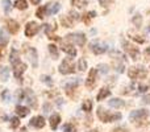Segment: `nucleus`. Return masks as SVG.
<instances>
[{"instance_id": "nucleus-1", "label": "nucleus", "mask_w": 150, "mask_h": 132, "mask_svg": "<svg viewBox=\"0 0 150 132\" xmlns=\"http://www.w3.org/2000/svg\"><path fill=\"white\" fill-rule=\"evenodd\" d=\"M98 116L104 123H111V122H115V120L121 119V114H109V112H107L105 110L100 108V107L98 110Z\"/></svg>"}, {"instance_id": "nucleus-2", "label": "nucleus", "mask_w": 150, "mask_h": 132, "mask_svg": "<svg viewBox=\"0 0 150 132\" xmlns=\"http://www.w3.org/2000/svg\"><path fill=\"white\" fill-rule=\"evenodd\" d=\"M18 99L20 101H26L30 107H36V96H34L33 91L30 90H21L18 93Z\"/></svg>"}, {"instance_id": "nucleus-3", "label": "nucleus", "mask_w": 150, "mask_h": 132, "mask_svg": "<svg viewBox=\"0 0 150 132\" xmlns=\"http://www.w3.org/2000/svg\"><path fill=\"white\" fill-rule=\"evenodd\" d=\"M74 65H73V61L70 60V58H65V60L61 62L59 65V71L62 73V74H71V73H74Z\"/></svg>"}, {"instance_id": "nucleus-4", "label": "nucleus", "mask_w": 150, "mask_h": 132, "mask_svg": "<svg viewBox=\"0 0 150 132\" xmlns=\"http://www.w3.org/2000/svg\"><path fill=\"white\" fill-rule=\"evenodd\" d=\"M66 40H67L69 42H75V44L79 45V46H83V45L86 44V37H84V34H83V33L69 34Z\"/></svg>"}, {"instance_id": "nucleus-5", "label": "nucleus", "mask_w": 150, "mask_h": 132, "mask_svg": "<svg viewBox=\"0 0 150 132\" xmlns=\"http://www.w3.org/2000/svg\"><path fill=\"white\" fill-rule=\"evenodd\" d=\"M40 29V25L36 23V21H30V23L26 24L25 26V36L26 37H33L34 34L38 32Z\"/></svg>"}, {"instance_id": "nucleus-6", "label": "nucleus", "mask_w": 150, "mask_h": 132, "mask_svg": "<svg viewBox=\"0 0 150 132\" xmlns=\"http://www.w3.org/2000/svg\"><path fill=\"white\" fill-rule=\"evenodd\" d=\"M149 115L148 110H136V111H132L129 115V119L136 122V120H141L144 118H146Z\"/></svg>"}, {"instance_id": "nucleus-7", "label": "nucleus", "mask_w": 150, "mask_h": 132, "mask_svg": "<svg viewBox=\"0 0 150 132\" xmlns=\"http://www.w3.org/2000/svg\"><path fill=\"white\" fill-rule=\"evenodd\" d=\"M129 77L132 79L144 78V77H146V70L140 69V67H132V69H129Z\"/></svg>"}, {"instance_id": "nucleus-8", "label": "nucleus", "mask_w": 150, "mask_h": 132, "mask_svg": "<svg viewBox=\"0 0 150 132\" xmlns=\"http://www.w3.org/2000/svg\"><path fill=\"white\" fill-rule=\"evenodd\" d=\"M26 53V57L29 58V61H30L32 66L33 67H37V64H38V61H37V50L34 49V48H28V50H25Z\"/></svg>"}, {"instance_id": "nucleus-9", "label": "nucleus", "mask_w": 150, "mask_h": 132, "mask_svg": "<svg viewBox=\"0 0 150 132\" xmlns=\"http://www.w3.org/2000/svg\"><path fill=\"white\" fill-rule=\"evenodd\" d=\"M124 49L129 53V56L133 58V60H138V57H140V52H138L133 45H130L129 42H124Z\"/></svg>"}, {"instance_id": "nucleus-10", "label": "nucleus", "mask_w": 150, "mask_h": 132, "mask_svg": "<svg viewBox=\"0 0 150 132\" xmlns=\"http://www.w3.org/2000/svg\"><path fill=\"white\" fill-rule=\"evenodd\" d=\"M96 75H98V70L96 69H91L90 70V74H88L87 78V82H86V86L87 87H92L96 82Z\"/></svg>"}, {"instance_id": "nucleus-11", "label": "nucleus", "mask_w": 150, "mask_h": 132, "mask_svg": "<svg viewBox=\"0 0 150 132\" xmlns=\"http://www.w3.org/2000/svg\"><path fill=\"white\" fill-rule=\"evenodd\" d=\"M26 69V64L24 62H18L15 65V77L17 78V79H21V77H23V73L25 71Z\"/></svg>"}, {"instance_id": "nucleus-12", "label": "nucleus", "mask_w": 150, "mask_h": 132, "mask_svg": "<svg viewBox=\"0 0 150 132\" xmlns=\"http://www.w3.org/2000/svg\"><path fill=\"white\" fill-rule=\"evenodd\" d=\"M45 119L42 116H34L30 119V126H33V127L36 128H44L45 127Z\"/></svg>"}, {"instance_id": "nucleus-13", "label": "nucleus", "mask_w": 150, "mask_h": 132, "mask_svg": "<svg viewBox=\"0 0 150 132\" xmlns=\"http://www.w3.org/2000/svg\"><path fill=\"white\" fill-rule=\"evenodd\" d=\"M80 83V79H78V78H74V79H70V81H67V82L65 83V90L67 91H73L76 88V86Z\"/></svg>"}, {"instance_id": "nucleus-14", "label": "nucleus", "mask_w": 150, "mask_h": 132, "mask_svg": "<svg viewBox=\"0 0 150 132\" xmlns=\"http://www.w3.org/2000/svg\"><path fill=\"white\" fill-rule=\"evenodd\" d=\"M107 50V45L105 44H100V42H96V44L92 45V52L95 53V54H103V53H105Z\"/></svg>"}, {"instance_id": "nucleus-15", "label": "nucleus", "mask_w": 150, "mask_h": 132, "mask_svg": "<svg viewBox=\"0 0 150 132\" xmlns=\"http://www.w3.org/2000/svg\"><path fill=\"white\" fill-rule=\"evenodd\" d=\"M49 122H50V127H52V130H57L58 126H59V123H61V116L58 114H53L52 116H50Z\"/></svg>"}, {"instance_id": "nucleus-16", "label": "nucleus", "mask_w": 150, "mask_h": 132, "mask_svg": "<svg viewBox=\"0 0 150 132\" xmlns=\"http://www.w3.org/2000/svg\"><path fill=\"white\" fill-rule=\"evenodd\" d=\"M62 50L66 53H69V54L71 56V57H74V56H76V49L73 48V45L71 44H67V42H62Z\"/></svg>"}, {"instance_id": "nucleus-17", "label": "nucleus", "mask_w": 150, "mask_h": 132, "mask_svg": "<svg viewBox=\"0 0 150 132\" xmlns=\"http://www.w3.org/2000/svg\"><path fill=\"white\" fill-rule=\"evenodd\" d=\"M59 8H61V5L58 3H50L46 7V12H47V15H54V13H57L59 11Z\"/></svg>"}, {"instance_id": "nucleus-18", "label": "nucleus", "mask_w": 150, "mask_h": 132, "mask_svg": "<svg viewBox=\"0 0 150 132\" xmlns=\"http://www.w3.org/2000/svg\"><path fill=\"white\" fill-rule=\"evenodd\" d=\"M7 26H8V31L11 32V33H17L18 32V24L16 23V20H8L7 21Z\"/></svg>"}, {"instance_id": "nucleus-19", "label": "nucleus", "mask_w": 150, "mask_h": 132, "mask_svg": "<svg viewBox=\"0 0 150 132\" xmlns=\"http://www.w3.org/2000/svg\"><path fill=\"white\" fill-rule=\"evenodd\" d=\"M16 114H17L20 118H24L29 114V108L26 106H17L16 107Z\"/></svg>"}, {"instance_id": "nucleus-20", "label": "nucleus", "mask_w": 150, "mask_h": 132, "mask_svg": "<svg viewBox=\"0 0 150 132\" xmlns=\"http://www.w3.org/2000/svg\"><path fill=\"white\" fill-rule=\"evenodd\" d=\"M9 61L11 64H12L13 66L16 65V64L20 62V60H18V52L16 49H12L11 50V56H9Z\"/></svg>"}, {"instance_id": "nucleus-21", "label": "nucleus", "mask_w": 150, "mask_h": 132, "mask_svg": "<svg viewBox=\"0 0 150 132\" xmlns=\"http://www.w3.org/2000/svg\"><path fill=\"white\" fill-rule=\"evenodd\" d=\"M8 78H9V69L7 66H0V79L8 81Z\"/></svg>"}, {"instance_id": "nucleus-22", "label": "nucleus", "mask_w": 150, "mask_h": 132, "mask_svg": "<svg viewBox=\"0 0 150 132\" xmlns=\"http://www.w3.org/2000/svg\"><path fill=\"white\" fill-rule=\"evenodd\" d=\"M109 95H111V91H109L108 88H101V90L99 91V94H98L96 98H98V101L100 102V101H104L105 98H108Z\"/></svg>"}, {"instance_id": "nucleus-23", "label": "nucleus", "mask_w": 150, "mask_h": 132, "mask_svg": "<svg viewBox=\"0 0 150 132\" xmlns=\"http://www.w3.org/2000/svg\"><path fill=\"white\" fill-rule=\"evenodd\" d=\"M109 106L113 107V108H120V107L124 106V101H121L119 98H113L109 101Z\"/></svg>"}, {"instance_id": "nucleus-24", "label": "nucleus", "mask_w": 150, "mask_h": 132, "mask_svg": "<svg viewBox=\"0 0 150 132\" xmlns=\"http://www.w3.org/2000/svg\"><path fill=\"white\" fill-rule=\"evenodd\" d=\"M47 49H49V52H50V54H52V57L54 58V60H57L58 57H59V50H58V48L55 46V45H49L47 46Z\"/></svg>"}, {"instance_id": "nucleus-25", "label": "nucleus", "mask_w": 150, "mask_h": 132, "mask_svg": "<svg viewBox=\"0 0 150 132\" xmlns=\"http://www.w3.org/2000/svg\"><path fill=\"white\" fill-rule=\"evenodd\" d=\"M8 41H9V37H8V34L5 33V29H0V44L5 45Z\"/></svg>"}, {"instance_id": "nucleus-26", "label": "nucleus", "mask_w": 150, "mask_h": 132, "mask_svg": "<svg viewBox=\"0 0 150 132\" xmlns=\"http://www.w3.org/2000/svg\"><path fill=\"white\" fill-rule=\"evenodd\" d=\"M87 1L88 0H71V4L74 7H78V8H83L87 5Z\"/></svg>"}, {"instance_id": "nucleus-27", "label": "nucleus", "mask_w": 150, "mask_h": 132, "mask_svg": "<svg viewBox=\"0 0 150 132\" xmlns=\"http://www.w3.org/2000/svg\"><path fill=\"white\" fill-rule=\"evenodd\" d=\"M15 7L18 8V9H25L28 7V3H26V0H16Z\"/></svg>"}, {"instance_id": "nucleus-28", "label": "nucleus", "mask_w": 150, "mask_h": 132, "mask_svg": "<svg viewBox=\"0 0 150 132\" xmlns=\"http://www.w3.org/2000/svg\"><path fill=\"white\" fill-rule=\"evenodd\" d=\"M86 69H87V62H86V60L84 58H79V61H78V70L84 71Z\"/></svg>"}, {"instance_id": "nucleus-29", "label": "nucleus", "mask_w": 150, "mask_h": 132, "mask_svg": "<svg viewBox=\"0 0 150 132\" xmlns=\"http://www.w3.org/2000/svg\"><path fill=\"white\" fill-rule=\"evenodd\" d=\"M82 108H83V111L90 112L91 108H92V102L91 101H84L83 102V104H82Z\"/></svg>"}, {"instance_id": "nucleus-30", "label": "nucleus", "mask_w": 150, "mask_h": 132, "mask_svg": "<svg viewBox=\"0 0 150 132\" xmlns=\"http://www.w3.org/2000/svg\"><path fill=\"white\" fill-rule=\"evenodd\" d=\"M45 13H46V7H40L38 9H37L36 15H37V17L38 19H44L45 16H46Z\"/></svg>"}, {"instance_id": "nucleus-31", "label": "nucleus", "mask_w": 150, "mask_h": 132, "mask_svg": "<svg viewBox=\"0 0 150 132\" xmlns=\"http://www.w3.org/2000/svg\"><path fill=\"white\" fill-rule=\"evenodd\" d=\"M61 23H62L63 26H69V28H71V26H73V21H71L70 19H67L66 16H63V17L61 19Z\"/></svg>"}, {"instance_id": "nucleus-32", "label": "nucleus", "mask_w": 150, "mask_h": 132, "mask_svg": "<svg viewBox=\"0 0 150 132\" xmlns=\"http://www.w3.org/2000/svg\"><path fill=\"white\" fill-rule=\"evenodd\" d=\"M133 24H134L136 26H141V24H142V16L141 15H136L134 17H133Z\"/></svg>"}, {"instance_id": "nucleus-33", "label": "nucleus", "mask_w": 150, "mask_h": 132, "mask_svg": "<svg viewBox=\"0 0 150 132\" xmlns=\"http://www.w3.org/2000/svg\"><path fill=\"white\" fill-rule=\"evenodd\" d=\"M11 127L12 128H17V127H20V119L18 118H12L11 119Z\"/></svg>"}, {"instance_id": "nucleus-34", "label": "nucleus", "mask_w": 150, "mask_h": 132, "mask_svg": "<svg viewBox=\"0 0 150 132\" xmlns=\"http://www.w3.org/2000/svg\"><path fill=\"white\" fill-rule=\"evenodd\" d=\"M63 132H76V128L74 124H66L63 127Z\"/></svg>"}, {"instance_id": "nucleus-35", "label": "nucleus", "mask_w": 150, "mask_h": 132, "mask_svg": "<svg viewBox=\"0 0 150 132\" xmlns=\"http://www.w3.org/2000/svg\"><path fill=\"white\" fill-rule=\"evenodd\" d=\"M41 81L44 83H47L49 86H52L53 85V81H52V78L50 77H47V75H41Z\"/></svg>"}, {"instance_id": "nucleus-36", "label": "nucleus", "mask_w": 150, "mask_h": 132, "mask_svg": "<svg viewBox=\"0 0 150 132\" xmlns=\"http://www.w3.org/2000/svg\"><path fill=\"white\" fill-rule=\"evenodd\" d=\"M3 5H4L5 12H9V9H11V1L9 0H3Z\"/></svg>"}, {"instance_id": "nucleus-37", "label": "nucleus", "mask_w": 150, "mask_h": 132, "mask_svg": "<svg viewBox=\"0 0 150 132\" xmlns=\"http://www.w3.org/2000/svg\"><path fill=\"white\" fill-rule=\"evenodd\" d=\"M1 98L3 99H4V101H9V91H8V90H4V91H3V93H1Z\"/></svg>"}, {"instance_id": "nucleus-38", "label": "nucleus", "mask_w": 150, "mask_h": 132, "mask_svg": "<svg viewBox=\"0 0 150 132\" xmlns=\"http://www.w3.org/2000/svg\"><path fill=\"white\" fill-rule=\"evenodd\" d=\"M99 69H100V71L103 73V74H105V73H108V66L104 65V64H101V65H99Z\"/></svg>"}, {"instance_id": "nucleus-39", "label": "nucleus", "mask_w": 150, "mask_h": 132, "mask_svg": "<svg viewBox=\"0 0 150 132\" xmlns=\"http://www.w3.org/2000/svg\"><path fill=\"white\" fill-rule=\"evenodd\" d=\"M112 0H99V3H100V5H103V7H108L109 4H111Z\"/></svg>"}, {"instance_id": "nucleus-40", "label": "nucleus", "mask_w": 150, "mask_h": 132, "mask_svg": "<svg viewBox=\"0 0 150 132\" xmlns=\"http://www.w3.org/2000/svg\"><path fill=\"white\" fill-rule=\"evenodd\" d=\"M133 40H134V41H137V42H140V44H144V42H145V40L141 39L140 36H134V37H133Z\"/></svg>"}, {"instance_id": "nucleus-41", "label": "nucleus", "mask_w": 150, "mask_h": 132, "mask_svg": "<svg viewBox=\"0 0 150 132\" xmlns=\"http://www.w3.org/2000/svg\"><path fill=\"white\" fill-rule=\"evenodd\" d=\"M70 15H71V19H73V20H78V19H79V16H78V13L75 12V11H71Z\"/></svg>"}, {"instance_id": "nucleus-42", "label": "nucleus", "mask_w": 150, "mask_h": 132, "mask_svg": "<svg viewBox=\"0 0 150 132\" xmlns=\"http://www.w3.org/2000/svg\"><path fill=\"white\" fill-rule=\"evenodd\" d=\"M138 88H140L141 93H145V91L148 90V86H146V85H140V87H138Z\"/></svg>"}, {"instance_id": "nucleus-43", "label": "nucleus", "mask_w": 150, "mask_h": 132, "mask_svg": "<svg viewBox=\"0 0 150 132\" xmlns=\"http://www.w3.org/2000/svg\"><path fill=\"white\" fill-rule=\"evenodd\" d=\"M113 132H128L125 128H121V127H117V128H115Z\"/></svg>"}, {"instance_id": "nucleus-44", "label": "nucleus", "mask_w": 150, "mask_h": 132, "mask_svg": "<svg viewBox=\"0 0 150 132\" xmlns=\"http://www.w3.org/2000/svg\"><path fill=\"white\" fill-rule=\"evenodd\" d=\"M90 15H88V13H87V15H86V17H84V23L86 24H88V23H90Z\"/></svg>"}, {"instance_id": "nucleus-45", "label": "nucleus", "mask_w": 150, "mask_h": 132, "mask_svg": "<svg viewBox=\"0 0 150 132\" xmlns=\"http://www.w3.org/2000/svg\"><path fill=\"white\" fill-rule=\"evenodd\" d=\"M30 1H32V4L37 5V4H40V3H41V0H30Z\"/></svg>"}, {"instance_id": "nucleus-46", "label": "nucleus", "mask_w": 150, "mask_h": 132, "mask_svg": "<svg viewBox=\"0 0 150 132\" xmlns=\"http://www.w3.org/2000/svg\"><path fill=\"white\" fill-rule=\"evenodd\" d=\"M44 108H45V112H47L50 110V104H45L44 106Z\"/></svg>"}, {"instance_id": "nucleus-47", "label": "nucleus", "mask_w": 150, "mask_h": 132, "mask_svg": "<svg viewBox=\"0 0 150 132\" xmlns=\"http://www.w3.org/2000/svg\"><path fill=\"white\" fill-rule=\"evenodd\" d=\"M20 132H28V130H26V127H24V128H21Z\"/></svg>"}, {"instance_id": "nucleus-48", "label": "nucleus", "mask_w": 150, "mask_h": 132, "mask_svg": "<svg viewBox=\"0 0 150 132\" xmlns=\"http://www.w3.org/2000/svg\"><path fill=\"white\" fill-rule=\"evenodd\" d=\"M91 132H98V131H96V130H93V131H91Z\"/></svg>"}]
</instances>
